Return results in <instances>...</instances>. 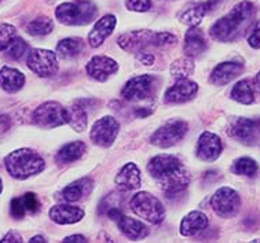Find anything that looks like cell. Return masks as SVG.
<instances>
[{"label": "cell", "instance_id": "obj_20", "mask_svg": "<svg viewBox=\"0 0 260 243\" xmlns=\"http://www.w3.org/2000/svg\"><path fill=\"white\" fill-rule=\"evenodd\" d=\"M114 182L121 191H133L141 187V172L137 165L128 162L117 173Z\"/></svg>", "mask_w": 260, "mask_h": 243}, {"label": "cell", "instance_id": "obj_24", "mask_svg": "<svg viewBox=\"0 0 260 243\" xmlns=\"http://www.w3.org/2000/svg\"><path fill=\"white\" fill-rule=\"evenodd\" d=\"M207 50V42L204 39L203 32L196 26H190L185 36V51L186 56H197L201 55L204 51Z\"/></svg>", "mask_w": 260, "mask_h": 243}, {"label": "cell", "instance_id": "obj_48", "mask_svg": "<svg viewBox=\"0 0 260 243\" xmlns=\"http://www.w3.org/2000/svg\"><path fill=\"white\" fill-rule=\"evenodd\" d=\"M3 191V182H2V179H0V194Z\"/></svg>", "mask_w": 260, "mask_h": 243}, {"label": "cell", "instance_id": "obj_37", "mask_svg": "<svg viewBox=\"0 0 260 243\" xmlns=\"http://www.w3.org/2000/svg\"><path fill=\"white\" fill-rule=\"evenodd\" d=\"M22 201L25 203V207L29 213H36L40 209V202H39L38 196L34 192H26L22 195Z\"/></svg>", "mask_w": 260, "mask_h": 243}, {"label": "cell", "instance_id": "obj_46", "mask_svg": "<svg viewBox=\"0 0 260 243\" xmlns=\"http://www.w3.org/2000/svg\"><path fill=\"white\" fill-rule=\"evenodd\" d=\"M29 242L30 243H44V242H47V240L43 238V236H34V238L30 239Z\"/></svg>", "mask_w": 260, "mask_h": 243}, {"label": "cell", "instance_id": "obj_13", "mask_svg": "<svg viewBox=\"0 0 260 243\" xmlns=\"http://www.w3.org/2000/svg\"><path fill=\"white\" fill-rule=\"evenodd\" d=\"M154 79L149 75L137 76L128 80L121 89V96L128 102H139L145 100L153 94Z\"/></svg>", "mask_w": 260, "mask_h": 243}, {"label": "cell", "instance_id": "obj_8", "mask_svg": "<svg viewBox=\"0 0 260 243\" xmlns=\"http://www.w3.org/2000/svg\"><path fill=\"white\" fill-rule=\"evenodd\" d=\"M229 136L245 146H257L260 143V118H234L229 125Z\"/></svg>", "mask_w": 260, "mask_h": 243}, {"label": "cell", "instance_id": "obj_1", "mask_svg": "<svg viewBox=\"0 0 260 243\" xmlns=\"http://www.w3.org/2000/svg\"><path fill=\"white\" fill-rule=\"evenodd\" d=\"M147 170L154 179L161 191L168 198L179 195L190 184V175L175 155L160 154L151 158L147 164Z\"/></svg>", "mask_w": 260, "mask_h": 243}, {"label": "cell", "instance_id": "obj_9", "mask_svg": "<svg viewBox=\"0 0 260 243\" xmlns=\"http://www.w3.org/2000/svg\"><path fill=\"white\" fill-rule=\"evenodd\" d=\"M187 129L189 125L183 120H171L154 131V133L150 136V142L157 147L168 149L182 141L187 133Z\"/></svg>", "mask_w": 260, "mask_h": 243}, {"label": "cell", "instance_id": "obj_17", "mask_svg": "<svg viewBox=\"0 0 260 243\" xmlns=\"http://www.w3.org/2000/svg\"><path fill=\"white\" fill-rule=\"evenodd\" d=\"M116 28V17L112 14L104 15L95 22L94 28L91 29L88 34V44L91 47H100L101 44L109 38Z\"/></svg>", "mask_w": 260, "mask_h": 243}, {"label": "cell", "instance_id": "obj_47", "mask_svg": "<svg viewBox=\"0 0 260 243\" xmlns=\"http://www.w3.org/2000/svg\"><path fill=\"white\" fill-rule=\"evenodd\" d=\"M255 87H256V88H257V91H259V92H260V71H259V73H257V75H256V77H255Z\"/></svg>", "mask_w": 260, "mask_h": 243}, {"label": "cell", "instance_id": "obj_14", "mask_svg": "<svg viewBox=\"0 0 260 243\" xmlns=\"http://www.w3.org/2000/svg\"><path fill=\"white\" fill-rule=\"evenodd\" d=\"M87 75L96 81L104 83L118 71V63L106 55H95L85 66Z\"/></svg>", "mask_w": 260, "mask_h": 243}, {"label": "cell", "instance_id": "obj_31", "mask_svg": "<svg viewBox=\"0 0 260 243\" xmlns=\"http://www.w3.org/2000/svg\"><path fill=\"white\" fill-rule=\"evenodd\" d=\"M170 72L176 80L187 79L189 76L193 75L194 72V61L191 59V56H185V58L176 59L171 65Z\"/></svg>", "mask_w": 260, "mask_h": 243}, {"label": "cell", "instance_id": "obj_45", "mask_svg": "<svg viewBox=\"0 0 260 243\" xmlns=\"http://www.w3.org/2000/svg\"><path fill=\"white\" fill-rule=\"evenodd\" d=\"M151 112L153 110H145V109H139V110H137V116H139V117H146V116H149V114H151Z\"/></svg>", "mask_w": 260, "mask_h": 243}, {"label": "cell", "instance_id": "obj_11", "mask_svg": "<svg viewBox=\"0 0 260 243\" xmlns=\"http://www.w3.org/2000/svg\"><path fill=\"white\" fill-rule=\"evenodd\" d=\"M28 67L39 77H51L58 72V58L50 50L35 48L29 52L26 59Z\"/></svg>", "mask_w": 260, "mask_h": 243}, {"label": "cell", "instance_id": "obj_25", "mask_svg": "<svg viewBox=\"0 0 260 243\" xmlns=\"http://www.w3.org/2000/svg\"><path fill=\"white\" fill-rule=\"evenodd\" d=\"M92 188V180L90 179H80L77 182L72 183L62 190V198L67 202H77L81 198L91 191Z\"/></svg>", "mask_w": 260, "mask_h": 243}, {"label": "cell", "instance_id": "obj_40", "mask_svg": "<svg viewBox=\"0 0 260 243\" xmlns=\"http://www.w3.org/2000/svg\"><path fill=\"white\" fill-rule=\"evenodd\" d=\"M2 243H21L22 242V238H21V235L14 231V229H11L9 234L6 235L5 238L0 240Z\"/></svg>", "mask_w": 260, "mask_h": 243}, {"label": "cell", "instance_id": "obj_7", "mask_svg": "<svg viewBox=\"0 0 260 243\" xmlns=\"http://www.w3.org/2000/svg\"><path fill=\"white\" fill-rule=\"evenodd\" d=\"M32 120L40 128L51 129L69 122V116L68 109L58 102H46L35 110Z\"/></svg>", "mask_w": 260, "mask_h": 243}, {"label": "cell", "instance_id": "obj_16", "mask_svg": "<svg viewBox=\"0 0 260 243\" xmlns=\"http://www.w3.org/2000/svg\"><path fill=\"white\" fill-rule=\"evenodd\" d=\"M199 91V85L187 79L178 80L175 84L167 89L164 94L166 103H183L191 99Z\"/></svg>", "mask_w": 260, "mask_h": 243}, {"label": "cell", "instance_id": "obj_4", "mask_svg": "<svg viewBox=\"0 0 260 243\" xmlns=\"http://www.w3.org/2000/svg\"><path fill=\"white\" fill-rule=\"evenodd\" d=\"M178 38L168 32L134 30L118 38V46L125 51H142L147 47H166L175 44Z\"/></svg>", "mask_w": 260, "mask_h": 243}, {"label": "cell", "instance_id": "obj_34", "mask_svg": "<svg viewBox=\"0 0 260 243\" xmlns=\"http://www.w3.org/2000/svg\"><path fill=\"white\" fill-rule=\"evenodd\" d=\"M28 43L17 36V39H15L14 42L11 43V46L6 50V54H7V58H10V59H13V61H19L22 56H25L28 54Z\"/></svg>", "mask_w": 260, "mask_h": 243}, {"label": "cell", "instance_id": "obj_38", "mask_svg": "<svg viewBox=\"0 0 260 243\" xmlns=\"http://www.w3.org/2000/svg\"><path fill=\"white\" fill-rule=\"evenodd\" d=\"M128 10L137 11V13H145L147 10H150L151 0H127L125 2Z\"/></svg>", "mask_w": 260, "mask_h": 243}, {"label": "cell", "instance_id": "obj_36", "mask_svg": "<svg viewBox=\"0 0 260 243\" xmlns=\"http://www.w3.org/2000/svg\"><path fill=\"white\" fill-rule=\"evenodd\" d=\"M10 213H11V216L17 220H21L26 213H28L26 207H25L24 201H22V196H17L14 199H11V203H10Z\"/></svg>", "mask_w": 260, "mask_h": 243}, {"label": "cell", "instance_id": "obj_28", "mask_svg": "<svg viewBox=\"0 0 260 243\" xmlns=\"http://www.w3.org/2000/svg\"><path fill=\"white\" fill-rule=\"evenodd\" d=\"M233 100H236L242 105H251L255 100V95H253V88H252L251 83L248 80H241L238 81L232 89L230 94Z\"/></svg>", "mask_w": 260, "mask_h": 243}, {"label": "cell", "instance_id": "obj_43", "mask_svg": "<svg viewBox=\"0 0 260 243\" xmlns=\"http://www.w3.org/2000/svg\"><path fill=\"white\" fill-rule=\"evenodd\" d=\"M62 242H67V243H84L87 242V239L83 236V235H72V236H68L65 238Z\"/></svg>", "mask_w": 260, "mask_h": 243}, {"label": "cell", "instance_id": "obj_30", "mask_svg": "<svg viewBox=\"0 0 260 243\" xmlns=\"http://www.w3.org/2000/svg\"><path fill=\"white\" fill-rule=\"evenodd\" d=\"M208 11L209 10L207 3L196 5L186 10L185 13L180 15V22L185 25H189V26H197L203 21V18Z\"/></svg>", "mask_w": 260, "mask_h": 243}, {"label": "cell", "instance_id": "obj_3", "mask_svg": "<svg viewBox=\"0 0 260 243\" xmlns=\"http://www.w3.org/2000/svg\"><path fill=\"white\" fill-rule=\"evenodd\" d=\"M5 166L11 178L26 180L30 176L39 175L46 168L42 155L30 149H18L10 153L5 158Z\"/></svg>", "mask_w": 260, "mask_h": 243}, {"label": "cell", "instance_id": "obj_12", "mask_svg": "<svg viewBox=\"0 0 260 243\" xmlns=\"http://www.w3.org/2000/svg\"><path fill=\"white\" fill-rule=\"evenodd\" d=\"M118 129H120V125L117 120L110 116H105L98 121H95L94 125L91 126V142L101 147H109L116 141Z\"/></svg>", "mask_w": 260, "mask_h": 243}, {"label": "cell", "instance_id": "obj_18", "mask_svg": "<svg viewBox=\"0 0 260 243\" xmlns=\"http://www.w3.org/2000/svg\"><path fill=\"white\" fill-rule=\"evenodd\" d=\"M244 71V65L240 62H222L211 73L209 81L213 85H226L232 80L237 79Z\"/></svg>", "mask_w": 260, "mask_h": 243}, {"label": "cell", "instance_id": "obj_44", "mask_svg": "<svg viewBox=\"0 0 260 243\" xmlns=\"http://www.w3.org/2000/svg\"><path fill=\"white\" fill-rule=\"evenodd\" d=\"M220 2H223V0H208V2H205V3H207V6H208V10L211 11V10L215 9V7H216V6H218Z\"/></svg>", "mask_w": 260, "mask_h": 243}, {"label": "cell", "instance_id": "obj_22", "mask_svg": "<svg viewBox=\"0 0 260 243\" xmlns=\"http://www.w3.org/2000/svg\"><path fill=\"white\" fill-rule=\"evenodd\" d=\"M25 84V76L22 72L17 71L14 67L10 66H3L0 69V88L9 92L14 94L18 92Z\"/></svg>", "mask_w": 260, "mask_h": 243}, {"label": "cell", "instance_id": "obj_10", "mask_svg": "<svg viewBox=\"0 0 260 243\" xmlns=\"http://www.w3.org/2000/svg\"><path fill=\"white\" fill-rule=\"evenodd\" d=\"M211 206L218 216L223 219H232L240 211L241 198L236 190L230 187H222L213 194Z\"/></svg>", "mask_w": 260, "mask_h": 243}, {"label": "cell", "instance_id": "obj_32", "mask_svg": "<svg viewBox=\"0 0 260 243\" xmlns=\"http://www.w3.org/2000/svg\"><path fill=\"white\" fill-rule=\"evenodd\" d=\"M54 22L48 17H39L26 25V32L30 36H46L52 32Z\"/></svg>", "mask_w": 260, "mask_h": 243}, {"label": "cell", "instance_id": "obj_26", "mask_svg": "<svg viewBox=\"0 0 260 243\" xmlns=\"http://www.w3.org/2000/svg\"><path fill=\"white\" fill-rule=\"evenodd\" d=\"M85 149H87V146L83 142H71L58 151L55 159L59 164H71L83 157Z\"/></svg>", "mask_w": 260, "mask_h": 243}, {"label": "cell", "instance_id": "obj_6", "mask_svg": "<svg viewBox=\"0 0 260 243\" xmlns=\"http://www.w3.org/2000/svg\"><path fill=\"white\" fill-rule=\"evenodd\" d=\"M131 209L141 219L146 220L151 224H160L166 219V209L158 198L150 192H138L131 198Z\"/></svg>", "mask_w": 260, "mask_h": 243}, {"label": "cell", "instance_id": "obj_2", "mask_svg": "<svg viewBox=\"0 0 260 243\" xmlns=\"http://www.w3.org/2000/svg\"><path fill=\"white\" fill-rule=\"evenodd\" d=\"M253 15H255V7L251 2H241L234 6L229 14L218 19L211 26L209 33L215 40L220 43L234 42L249 28Z\"/></svg>", "mask_w": 260, "mask_h": 243}, {"label": "cell", "instance_id": "obj_27", "mask_svg": "<svg viewBox=\"0 0 260 243\" xmlns=\"http://www.w3.org/2000/svg\"><path fill=\"white\" fill-rule=\"evenodd\" d=\"M83 47H84V43L81 39H63L57 44V55L63 59H69V58L79 55L83 51Z\"/></svg>", "mask_w": 260, "mask_h": 243}, {"label": "cell", "instance_id": "obj_49", "mask_svg": "<svg viewBox=\"0 0 260 243\" xmlns=\"http://www.w3.org/2000/svg\"><path fill=\"white\" fill-rule=\"evenodd\" d=\"M252 242H256V243H259V242H260V239H255V240H252Z\"/></svg>", "mask_w": 260, "mask_h": 243}, {"label": "cell", "instance_id": "obj_41", "mask_svg": "<svg viewBox=\"0 0 260 243\" xmlns=\"http://www.w3.org/2000/svg\"><path fill=\"white\" fill-rule=\"evenodd\" d=\"M137 59L141 63L146 66H150L153 62H154V56L151 55L150 52H142V51H138L137 54Z\"/></svg>", "mask_w": 260, "mask_h": 243}, {"label": "cell", "instance_id": "obj_21", "mask_svg": "<svg viewBox=\"0 0 260 243\" xmlns=\"http://www.w3.org/2000/svg\"><path fill=\"white\" fill-rule=\"evenodd\" d=\"M208 227V217L203 212H190L180 223V234L183 236H196Z\"/></svg>", "mask_w": 260, "mask_h": 243}, {"label": "cell", "instance_id": "obj_15", "mask_svg": "<svg viewBox=\"0 0 260 243\" xmlns=\"http://www.w3.org/2000/svg\"><path fill=\"white\" fill-rule=\"evenodd\" d=\"M223 145L220 137L212 132H203L197 143V157L205 162H213L220 157Z\"/></svg>", "mask_w": 260, "mask_h": 243}, {"label": "cell", "instance_id": "obj_39", "mask_svg": "<svg viewBox=\"0 0 260 243\" xmlns=\"http://www.w3.org/2000/svg\"><path fill=\"white\" fill-rule=\"evenodd\" d=\"M248 43H249V46L252 48H260V19L256 22L255 28L252 30V33L249 34V38H248Z\"/></svg>", "mask_w": 260, "mask_h": 243}, {"label": "cell", "instance_id": "obj_35", "mask_svg": "<svg viewBox=\"0 0 260 243\" xmlns=\"http://www.w3.org/2000/svg\"><path fill=\"white\" fill-rule=\"evenodd\" d=\"M17 39V29L10 24L0 25V51H6Z\"/></svg>", "mask_w": 260, "mask_h": 243}, {"label": "cell", "instance_id": "obj_5", "mask_svg": "<svg viewBox=\"0 0 260 243\" xmlns=\"http://www.w3.org/2000/svg\"><path fill=\"white\" fill-rule=\"evenodd\" d=\"M98 9L91 0H76L62 3L55 9V18L63 25L81 26L90 24L96 17Z\"/></svg>", "mask_w": 260, "mask_h": 243}, {"label": "cell", "instance_id": "obj_19", "mask_svg": "<svg viewBox=\"0 0 260 243\" xmlns=\"http://www.w3.org/2000/svg\"><path fill=\"white\" fill-rule=\"evenodd\" d=\"M48 216L57 224H75L84 217V211L81 207H77V206L62 203V205L52 206L48 212Z\"/></svg>", "mask_w": 260, "mask_h": 243}, {"label": "cell", "instance_id": "obj_29", "mask_svg": "<svg viewBox=\"0 0 260 243\" xmlns=\"http://www.w3.org/2000/svg\"><path fill=\"white\" fill-rule=\"evenodd\" d=\"M68 116H69L68 124L76 132L85 131V128H87V112L80 103H75L73 106L68 109Z\"/></svg>", "mask_w": 260, "mask_h": 243}, {"label": "cell", "instance_id": "obj_23", "mask_svg": "<svg viewBox=\"0 0 260 243\" xmlns=\"http://www.w3.org/2000/svg\"><path fill=\"white\" fill-rule=\"evenodd\" d=\"M117 225L118 228H120V231H121L127 238L133 239V240L146 238L147 235H149V228L143 224L142 221L131 219V217H128V216L121 215V217L117 220Z\"/></svg>", "mask_w": 260, "mask_h": 243}, {"label": "cell", "instance_id": "obj_42", "mask_svg": "<svg viewBox=\"0 0 260 243\" xmlns=\"http://www.w3.org/2000/svg\"><path fill=\"white\" fill-rule=\"evenodd\" d=\"M10 125H11V120H10V117H7L5 114H0V133L9 131Z\"/></svg>", "mask_w": 260, "mask_h": 243}, {"label": "cell", "instance_id": "obj_33", "mask_svg": "<svg viewBox=\"0 0 260 243\" xmlns=\"http://www.w3.org/2000/svg\"><path fill=\"white\" fill-rule=\"evenodd\" d=\"M233 173L236 175H241V176H248V178H253L257 170H259V166L256 164L255 159L248 158V157H244V158H238L233 164L232 166Z\"/></svg>", "mask_w": 260, "mask_h": 243}]
</instances>
